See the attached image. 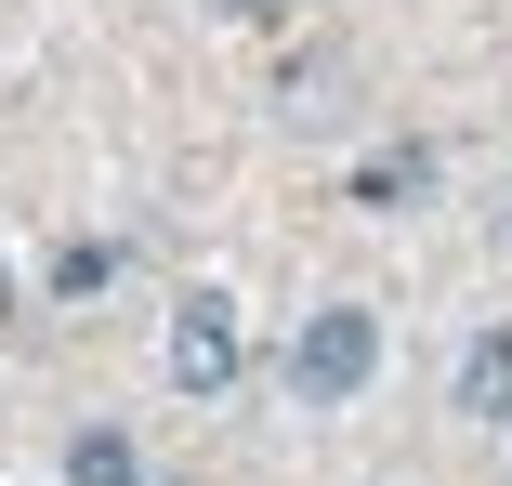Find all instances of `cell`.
<instances>
[{
	"label": "cell",
	"instance_id": "cell-5",
	"mask_svg": "<svg viewBox=\"0 0 512 486\" xmlns=\"http://www.w3.org/2000/svg\"><path fill=\"white\" fill-rule=\"evenodd\" d=\"M407 184H421V158H381V171H355V198L368 211H407Z\"/></svg>",
	"mask_w": 512,
	"mask_h": 486
},
{
	"label": "cell",
	"instance_id": "cell-2",
	"mask_svg": "<svg viewBox=\"0 0 512 486\" xmlns=\"http://www.w3.org/2000/svg\"><path fill=\"white\" fill-rule=\"evenodd\" d=\"M171 395H224V381L250 368V342H237V303L224 289H197V303H171Z\"/></svg>",
	"mask_w": 512,
	"mask_h": 486
},
{
	"label": "cell",
	"instance_id": "cell-1",
	"mask_svg": "<svg viewBox=\"0 0 512 486\" xmlns=\"http://www.w3.org/2000/svg\"><path fill=\"white\" fill-rule=\"evenodd\" d=\"M368 381H381L368 303H316V316H302V342H289V395H302V408H342V395H368Z\"/></svg>",
	"mask_w": 512,
	"mask_h": 486
},
{
	"label": "cell",
	"instance_id": "cell-3",
	"mask_svg": "<svg viewBox=\"0 0 512 486\" xmlns=\"http://www.w3.org/2000/svg\"><path fill=\"white\" fill-rule=\"evenodd\" d=\"M447 395H460V421H512V329H486V342L460 355Z\"/></svg>",
	"mask_w": 512,
	"mask_h": 486
},
{
	"label": "cell",
	"instance_id": "cell-4",
	"mask_svg": "<svg viewBox=\"0 0 512 486\" xmlns=\"http://www.w3.org/2000/svg\"><path fill=\"white\" fill-rule=\"evenodd\" d=\"M66 486H145L132 434H79V447H66Z\"/></svg>",
	"mask_w": 512,
	"mask_h": 486
}]
</instances>
